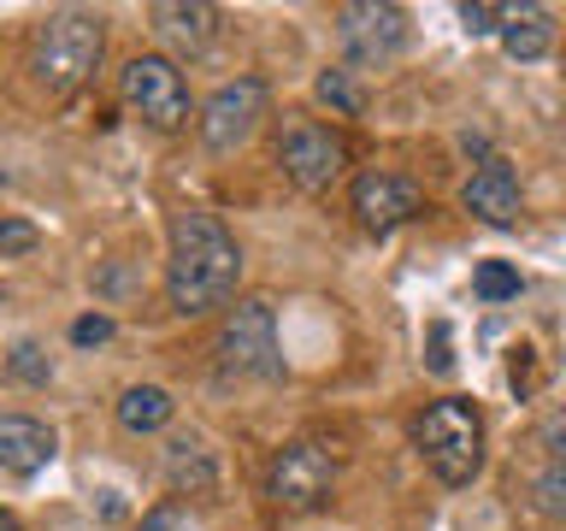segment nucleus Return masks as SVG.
<instances>
[{"label":"nucleus","instance_id":"nucleus-1","mask_svg":"<svg viewBox=\"0 0 566 531\" xmlns=\"http://www.w3.org/2000/svg\"><path fill=\"white\" fill-rule=\"evenodd\" d=\"M242 283V248L224 230L219 212H177L171 219V260H166V295L184 319H201L224 308Z\"/></svg>","mask_w":566,"mask_h":531},{"label":"nucleus","instance_id":"nucleus-2","mask_svg":"<svg viewBox=\"0 0 566 531\" xmlns=\"http://www.w3.org/2000/svg\"><path fill=\"white\" fill-rule=\"evenodd\" d=\"M101 48H106V30H101V12L88 7H65V12H48L30 35V77L48 101H65L88 83V71L101 65Z\"/></svg>","mask_w":566,"mask_h":531},{"label":"nucleus","instance_id":"nucleus-3","mask_svg":"<svg viewBox=\"0 0 566 531\" xmlns=\"http://www.w3.org/2000/svg\"><path fill=\"white\" fill-rule=\"evenodd\" d=\"M413 442L442 485H472L478 467H484V414L467 396H442L419 414Z\"/></svg>","mask_w":566,"mask_h":531},{"label":"nucleus","instance_id":"nucleus-4","mask_svg":"<svg viewBox=\"0 0 566 531\" xmlns=\"http://www.w3.org/2000/svg\"><path fill=\"white\" fill-rule=\"evenodd\" d=\"M219 372L224 378H283L272 301L248 295V301H237V308L224 313V325H219Z\"/></svg>","mask_w":566,"mask_h":531},{"label":"nucleus","instance_id":"nucleus-5","mask_svg":"<svg viewBox=\"0 0 566 531\" xmlns=\"http://www.w3.org/2000/svg\"><path fill=\"white\" fill-rule=\"evenodd\" d=\"M124 106L154 124V131H184L189 124V83L184 71H177V60H166V53H136L130 65H124Z\"/></svg>","mask_w":566,"mask_h":531},{"label":"nucleus","instance_id":"nucleus-6","mask_svg":"<svg viewBox=\"0 0 566 531\" xmlns=\"http://www.w3.org/2000/svg\"><path fill=\"white\" fill-rule=\"evenodd\" d=\"M336 485V460L331 449H318V442H283L272 455V467H265V496H272V508L283 513H313L325 508V496Z\"/></svg>","mask_w":566,"mask_h":531},{"label":"nucleus","instance_id":"nucleus-7","mask_svg":"<svg viewBox=\"0 0 566 531\" xmlns=\"http://www.w3.org/2000/svg\"><path fill=\"white\" fill-rule=\"evenodd\" d=\"M407 35H413V24H407V12L389 7V0H348V7H336V42H343V53L366 71L396 60L407 48Z\"/></svg>","mask_w":566,"mask_h":531},{"label":"nucleus","instance_id":"nucleus-8","mask_svg":"<svg viewBox=\"0 0 566 531\" xmlns=\"http://www.w3.org/2000/svg\"><path fill=\"white\" fill-rule=\"evenodd\" d=\"M277 166L283 177L301 189V195H325L348 166V142L331 131V124H313V118H295L277 142Z\"/></svg>","mask_w":566,"mask_h":531},{"label":"nucleus","instance_id":"nucleus-9","mask_svg":"<svg viewBox=\"0 0 566 531\" xmlns=\"http://www.w3.org/2000/svg\"><path fill=\"white\" fill-rule=\"evenodd\" d=\"M265 106H272V88H265L260 77H237V83H224L219 95H212V101L201 106V142H207L212 154L242 148V142L260 131Z\"/></svg>","mask_w":566,"mask_h":531},{"label":"nucleus","instance_id":"nucleus-10","mask_svg":"<svg viewBox=\"0 0 566 531\" xmlns=\"http://www.w3.org/2000/svg\"><path fill=\"white\" fill-rule=\"evenodd\" d=\"M354 212L371 237H389L419 212V184H407L401 171H360L354 177Z\"/></svg>","mask_w":566,"mask_h":531},{"label":"nucleus","instance_id":"nucleus-11","mask_svg":"<svg viewBox=\"0 0 566 531\" xmlns=\"http://www.w3.org/2000/svg\"><path fill=\"white\" fill-rule=\"evenodd\" d=\"M460 201H467L472 219H484L495 230L520 225V171H513L502 154H484L478 171L467 177V189H460Z\"/></svg>","mask_w":566,"mask_h":531},{"label":"nucleus","instance_id":"nucleus-12","mask_svg":"<svg viewBox=\"0 0 566 531\" xmlns=\"http://www.w3.org/2000/svg\"><path fill=\"white\" fill-rule=\"evenodd\" d=\"M148 18H154V35L177 60H201L212 35H219V7H207V0H159Z\"/></svg>","mask_w":566,"mask_h":531},{"label":"nucleus","instance_id":"nucleus-13","mask_svg":"<svg viewBox=\"0 0 566 531\" xmlns=\"http://www.w3.org/2000/svg\"><path fill=\"white\" fill-rule=\"evenodd\" d=\"M53 455H60V437H53V425L30 419V414H7V419H0V472L35 478Z\"/></svg>","mask_w":566,"mask_h":531},{"label":"nucleus","instance_id":"nucleus-14","mask_svg":"<svg viewBox=\"0 0 566 531\" xmlns=\"http://www.w3.org/2000/svg\"><path fill=\"white\" fill-rule=\"evenodd\" d=\"M166 485L177 496H212L219 490V460H212V449L201 437H171L166 442Z\"/></svg>","mask_w":566,"mask_h":531},{"label":"nucleus","instance_id":"nucleus-15","mask_svg":"<svg viewBox=\"0 0 566 531\" xmlns=\"http://www.w3.org/2000/svg\"><path fill=\"white\" fill-rule=\"evenodd\" d=\"M495 35H502V48L513 60H543V53L555 48V18H548V7H537V0H520V7H502Z\"/></svg>","mask_w":566,"mask_h":531},{"label":"nucleus","instance_id":"nucleus-16","mask_svg":"<svg viewBox=\"0 0 566 531\" xmlns=\"http://www.w3.org/2000/svg\"><path fill=\"white\" fill-rule=\"evenodd\" d=\"M171 414H177V402H171V389H159V384H136V389L118 396V425L124 431H159Z\"/></svg>","mask_w":566,"mask_h":531},{"label":"nucleus","instance_id":"nucleus-17","mask_svg":"<svg viewBox=\"0 0 566 531\" xmlns=\"http://www.w3.org/2000/svg\"><path fill=\"white\" fill-rule=\"evenodd\" d=\"M313 95L325 101V106H336V113H348V118H360V113H366V95L354 88V77H348V71H318Z\"/></svg>","mask_w":566,"mask_h":531},{"label":"nucleus","instance_id":"nucleus-18","mask_svg":"<svg viewBox=\"0 0 566 531\" xmlns=\"http://www.w3.org/2000/svg\"><path fill=\"white\" fill-rule=\"evenodd\" d=\"M472 290L484 295V301H513V295H520V272H513L507 260H484L472 272Z\"/></svg>","mask_w":566,"mask_h":531},{"label":"nucleus","instance_id":"nucleus-19","mask_svg":"<svg viewBox=\"0 0 566 531\" xmlns=\"http://www.w3.org/2000/svg\"><path fill=\"white\" fill-rule=\"evenodd\" d=\"M531 490H537V508L543 513H566V460H548Z\"/></svg>","mask_w":566,"mask_h":531},{"label":"nucleus","instance_id":"nucleus-20","mask_svg":"<svg viewBox=\"0 0 566 531\" xmlns=\"http://www.w3.org/2000/svg\"><path fill=\"white\" fill-rule=\"evenodd\" d=\"M7 366H12V378H24V384H48V378H53V366H48V354H42V348H35V343H18Z\"/></svg>","mask_w":566,"mask_h":531},{"label":"nucleus","instance_id":"nucleus-21","mask_svg":"<svg viewBox=\"0 0 566 531\" xmlns=\"http://www.w3.org/2000/svg\"><path fill=\"white\" fill-rule=\"evenodd\" d=\"M136 531H195V513L189 508H177V502H159L142 513V525Z\"/></svg>","mask_w":566,"mask_h":531},{"label":"nucleus","instance_id":"nucleus-22","mask_svg":"<svg viewBox=\"0 0 566 531\" xmlns=\"http://www.w3.org/2000/svg\"><path fill=\"white\" fill-rule=\"evenodd\" d=\"M35 242H42V230L30 219H0V254H30Z\"/></svg>","mask_w":566,"mask_h":531},{"label":"nucleus","instance_id":"nucleus-23","mask_svg":"<svg viewBox=\"0 0 566 531\" xmlns=\"http://www.w3.org/2000/svg\"><path fill=\"white\" fill-rule=\"evenodd\" d=\"M106 336H113V319L106 313H83L77 325H71V343L77 348H95V343H106Z\"/></svg>","mask_w":566,"mask_h":531},{"label":"nucleus","instance_id":"nucleus-24","mask_svg":"<svg viewBox=\"0 0 566 531\" xmlns=\"http://www.w3.org/2000/svg\"><path fill=\"white\" fill-rule=\"evenodd\" d=\"M460 24H467L472 35H495V24H502V7H484V0H467V7H460Z\"/></svg>","mask_w":566,"mask_h":531},{"label":"nucleus","instance_id":"nucleus-25","mask_svg":"<svg viewBox=\"0 0 566 531\" xmlns=\"http://www.w3.org/2000/svg\"><path fill=\"white\" fill-rule=\"evenodd\" d=\"M543 449H548V460H566V407H560V414H548V425H543Z\"/></svg>","mask_w":566,"mask_h":531},{"label":"nucleus","instance_id":"nucleus-26","mask_svg":"<svg viewBox=\"0 0 566 531\" xmlns=\"http://www.w3.org/2000/svg\"><path fill=\"white\" fill-rule=\"evenodd\" d=\"M431 372H454V354H449V325H431Z\"/></svg>","mask_w":566,"mask_h":531},{"label":"nucleus","instance_id":"nucleus-27","mask_svg":"<svg viewBox=\"0 0 566 531\" xmlns=\"http://www.w3.org/2000/svg\"><path fill=\"white\" fill-rule=\"evenodd\" d=\"M0 531H24V525H18V520H12V513H7V508H0Z\"/></svg>","mask_w":566,"mask_h":531}]
</instances>
